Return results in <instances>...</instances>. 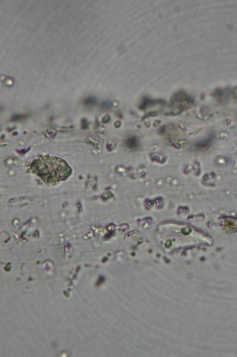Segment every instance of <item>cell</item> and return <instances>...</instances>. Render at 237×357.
<instances>
[{"label": "cell", "mask_w": 237, "mask_h": 357, "mask_svg": "<svg viewBox=\"0 0 237 357\" xmlns=\"http://www.w3.org/2000/svg\"><path fill=\"white\" fill-rule=\"evenodd\" d=\"M31 171L47 184L65 181L72 174V167L65 160L52 155H42L33 161Z\"/></svg>", "instance_id": "cell-1"}]
</instances>
